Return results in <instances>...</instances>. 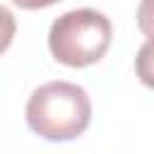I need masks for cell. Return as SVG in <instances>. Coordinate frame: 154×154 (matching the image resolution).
I'll return each mask as SVG.
<instances>
[{"label":"cell","mask_w":154,"mask_h":154,"mask_svg":"<svg viewBox=\"0 0 154 154\" xmlns=\"http://www.w3.org/2000/svg\"><path fill=\"white\" fill-rule=\"evenodd\" d=\"M91 120L89 94L72 82H48L26 101V125L43 140L67 142L79 137Z\"/></svg>","instance_id":"1"},{"label":"cell","mask_w":154,"mask_h":154,"mask_svg":"<svg viewBox=\"0 0 154 154\" xmlns=\"http://www.w3.org/2000/svg\"><path fill=\"white\" fill-rule=\"evenodd\" d=\"M111 19L91 7L60 14L48 31L53 58L67 67H89L99 63L111 46Z\"/></svg>","instance_id":"2"},{"label":"cell","mask_w":154,"mask_h":154,"mask_svg":"<svg viewBox=\"0 0 154 154\" xmlns=\"http://www.w3.org/2000/svg\"><path fill=\"white\" fill-rule=\"evenodd\" d=\"M135 72L144 87L154 89V38H147L140 46L135 58Z\"/></svg>","instance_id":"3"},{"label":"cell","mask_w":154,"mask_h":154,"mask_svg":"<svg viewBox=\"0 0 154 154\" xmlns=\"http://www.w3.org/2000/svg\"><path fill=\"white\" fill-rule=\"evenodd\" d=\"M137 26L144 36L154 38V0H142L137 7Z\"/></svg>","instance_id":"4"},{"label":"cell","mask_w":154,"mask_h":154,"mask_svg":"<svg viewBox=\"0 0 154 154\" xmlns=\"http://www.w3.org/2000/svg\"><path fill=\"white\" fill-rule=\"evenodd\" d=\"M17 7L22 10H38V7H48V5H55L60 0H12Z\"/></svg>","instance_id":"5"}]
</instances>
